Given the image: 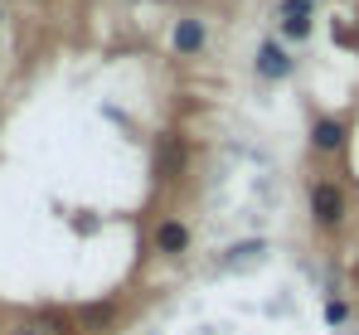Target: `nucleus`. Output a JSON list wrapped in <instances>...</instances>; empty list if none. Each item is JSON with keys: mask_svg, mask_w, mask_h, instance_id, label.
Returning a JSON list of instances; mask_svg holds the SVG:
<instances>
[{"mask_svg": "<svg viewBox=\"0 0 359 335\" xmlns=\"http://www.w3.org/2000/svg\"><path fill=\"white\" fill-rule=\"evenodd\" d=\"M311 219L320 228H340L345 223V190L330 185V180H316L311 185Z\"/></svg>", "mask_w": 359, "mask_h": 335, "instance_id": "f257e3e1", "label": "nucleus"}, {"mask_svg": "<svg viewBox=\"0 0 359 335\" xmlns=\"http://www.w3.org/2000/svg\"><path fill=\"white\" fill-rule=\"evenodd\" d=\"M156 253H165V258L189 253V228H184L180 219H161L156 223Z\"/></svg>", "mask_w": 359, "mask_h": 335, "instance_id": "f03ea898", "label": "nucleus"}, {"mask_svg": "<svg viewBox=\"0 0 359 335\" xmlns=\"http://www.w3.org/2000/svg\"><path fill=\"white\" fill-rule=\"evenodd\" d=\"M170 44H175V54H199L204 44H209V29H204V20H175V34H170Z\"/></svg>", "mask_w": 359, "mask_h": 335, "instance_id": "7ed1b4c3", "label": "nucleus"}, {"mask_svg": "<svg viewBox=\"0 0 359 335\" xmlns=\"http://www.w3.org/2000/svg\"><path fill=\"white\" fill-rule=\"evenodd\" d=\"M311 146H316L320 156L340 151V146H345V121H335V117H320V121L311 126Z\"/></svg>", "mask_w": 359, "mask_h": 335, "instance_id": "20e7f679", "label": "nucleus"}, {"mask_svg": "<svg viewBox=\"0 0 359 335\" xmlns=\"http://www.w3.org/2000/svg\"><path fill=\"white\" fill-rule=\"evenodd\" d=\"M257 73H262V78H287V73H292V54H287L277 39H267V44L257 49Z\"/></svg>", "mask_w": 359, "mask_h": 335, "instance_id": "39448f33", "label": "nucleus"}, {"mask_svg": "<svg viewBox=\"0 0 359 335\" xmlns=\"http://www.w3.org/2000/svg\"><path fill=\"white\" fill-rule=\"evenodd\" d=\"M282 34H287V39H306V34H311L306 0H287V5H282Z\"/></svg>", "mask_w": 359, "mask_h": 335, "instance_id": "423d86ee", "label": "nucleus"}, {"mask_svg": "<svg viewBox=\"0 0 359 335\" xmlns=\"http://www.w3.org/2000/svg\"><path fill=\"white\" fill-rule=\"evenodd\" d=\"M156 166H161V175H165V180H175V175H180V166H184V146H180L175 136H165V141H161Z\"/></svg>", "mask_w": 359, "mask_h": 335, "instance_id": "0eeeda50", "label": "nucleus"}, {"mask_svg": "<svg viewBox=\"0 0 359 335\" xmlns=\"http://www.w3.org/2000/svg\"><path fill=\"white\" fill-rule=\"evenodd\" d=\"M345 316H350V306H345V301H330V306H325V321H335V326H340Z\"/></svg>", "mask_w": 359, "mask_h": 335, "instance_id": "6e6552de", "label": "nucleus"}]
</instances>
